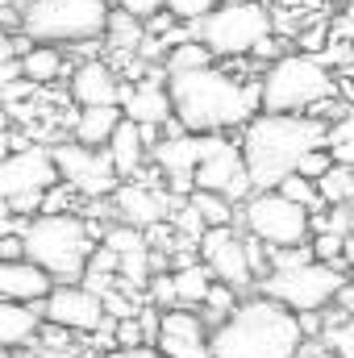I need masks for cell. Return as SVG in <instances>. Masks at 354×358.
<instances>
[{
    "instance_id": "f1b7e54d",
    "label": "cell",
    "mask_w": 354,
    "mask_h": 358,
    "mask_svg": "<svg viewBox=\"0 0 354 358\" xmlns=\"http://www.w3.org/2000/svg\"><path fill=\"white\" fill-rule=\"evenodd\" d=\"M317 192H321V204H351L354 200V167L334 163L325 176L317 179Z\"/></svg>"
},
{
    "instance_id": "b9f144b4",
    "label": "cell",
    "mask_w": 354,
    "mask_h": 358,
    "mask_svg": "<svg viewBox=\"0 0 354 358\" xmlns=\"http://www.w3.org/2000/svg\"><path fill=\"white\" fill-rule=\"evenodd\" d=\"M17 21H21V4L17 0H0V25L17 29Z\"/></svg>"
},
{
    "instance_id": "5b68a950",
    "label": "cell",
    "mask_w": 354,
    "mask_h": 358,
    "mask_svg": "<svg viewBox=\"0 0 354 358\" xmlns=\"http://www.w3.org/2000/svg\"><path fill=\"white\" fill-rule=\"evenodd\" d=\"M330 96H338V80L321 55L304 50L275 55L271 67L259 76V108L267 113H309Z\"/></svg>"
},
{
    "instance_id": "7a4b0ae2",
    "label": "cell",
    "mask_w": 354,
    "mask_h": 358,
    "mask_svg": "<svg viewBox=\"0 0 354 358\" xmlns=\"http://www.w3.org/2000/svg\"><path fill=\"white\" fill-rule=\"evenodd\" d=\"M325 134H330V121H321L313 113H267V108H259L242 125V138H238L250 183L275 187L283 176L296 171V163L313 146H325Z\"/></svg>"
},
{
    "instance_id": "d4e9b609",
    "label": "cell",
    "mask_w": 354,
    "mask_h": 358,
    "mask_svg": "<svg viewBox=\"0 0 354 358\" xmlns=\"http://www.w3.org/2000/svg\"><path fill=\"white\" fill-rule=\"evenodd\" d=\"M171 279H176V304H187V308H196L213 287V271L204 267V259L200 263H179L171 271Z\"/></svg>"
},
{
    "instance_id": "7dc6e473",
    "label": "cell",
    "mask_w": 354,
    "mask_h": 358,
    "mask_svg": "<svg viewBox=\"0 0 354 358\" xmlns=\"http://www.w3.org/2000/svg\"><path fill=\"white\" fill-rule=\"evenodd\" d=\"M346 4V17H342V29H351L354 34V0H342Z\"/></svg>"
},
{
    "instance_id": "ab89813d",
    "label": "cell",
    "mask_w": 354,
    "mask_h": 358,
    "mask_svg": "<svg viewBox=\"0 0 354 358\" xmlns=\"http://www.w3.org/2000/svg\"><path fill=\"white\" fill-rule=\"evenodd\" d=\"M325 146H330L334 163H346V167H354V138H338V142H325Z\"/></svg>"
},
{
    "instance_id": "836d02e7",
    "label": "cell",
    "mask_w": 354,
    "mask_h": 358,
    "mask_svg": "<svg viewBox=\"0 0 354 358\" xmlns=\"http://www.w3.org/2000/svg\"><path fill=\"white\" fill-rule=\"evenodd\" d=\"M330 167H334V155H330V146H313V150H309V155L296 163V171H300L304 179H321Z\"/></svg>"
},
{
    "instance_id": "1f68e13d",
    "label": "cell",
    "mask_w": 354,
    "mask_h": 358,
    "mask_svg": "<svg viewBox=\"0 0 354 358\" xmlns=\"http://www.w3.org/2000/svg\"><path fill=\"white\" fill-rule=\"evenodd\" d=\"M146 300H150L155 308H171V304H176V279H171V271H150V279H146Z\"/></svg>"
},
{
    "instance_id": "74e56055",
    "label": "cell",
    "mask_w": 354,
    "mask_h": 358,
    "mask_svg": "<svg viewBox=\"0 0 354 358\" xmlns=\"http://www.w3.org/2000/svg\"><path fill=\"white\" fill-rule=\"evenodd\" d=\"M0 259H25V238L17 234H0Z\"/></svg>"
},
{
    "instance_id": "e575fe53",
    "label": "cell",
    "mask_w": 354,
    "mask_h": 358,
    "mask_svg": "<svg viewBox=\"0 0 354 358\" xmlns=\"http://www.w3.org/2000/svg\"><path fill=\"white\" fill-rule=\"evenodd\" d=\"M325 42H330V29H325V25H309V29L296 34V46H300L304 55H321Z\"/></svg>"
},
{
    "instance_id": "3957f363",
    "label": "cell",
    "mask_w": 354,
    "mask_h": 358,
    "mask_svg": "<svg viewBox=\"0 0 354 358\" xmlns=\"http://www.w3.org/2000/svg\"><path fill=\"white\" fill-rule=\"evenodd\" d=\"M300 338V317L255 287L221 325L208 329V350L213 358H292Z\"/></svg>"
},
{
    "instance_id": "ee69618b",
    "label": "cell",
    "mask_w": 354,
    "mask_h": 358,
    "mask_svg": "<svg viewBox=\"0 0 354 358\" xmlns=\"http://www.w3.org/2000/svg\"><path fill=\"white\" fill-rule=\"evenodd\" d=\"M342 263H346V275L354 279V234H346V246H342Z\"/></svg>"
},
{
    "instance_id": "e0dca14e",
    "label": "cell",
    "mask_w": 354,
    "mask_h": 358,
    "mask_svg": "<svg viewBox=\"0 0 354 358\" xmlns=\"http://www.w3.org/2000/svg\"><path fill=\"white\" fill-rule=\"evenodd\" d=\"M71 100L84 108V104H121L125 84H121V71L108 63V59H84L71 67Z\"/></svg>"
},
{
    "instance_id": "4fadbf2b",
    "label": "cell",
    "mask_w": 354,
    "mask_h": 358,
    "mask_svg": "<svg viewBox=\"0 0 354 358\" xmlns=\"http://www.w3.org/2000/svg\"><path fill=\"white\" fill-rule=\"evenodd\" d=\"M59 183L55 155L46 146H21L0 159V200H17L29 192H46Z\"/></svg>"
},
{
    "instance_id": "7402d4cb",
    "label": "cell",
    "mask_w": 354,
    "mask_h": 358,
    "mask_svg": "<svg viewBox=\"0 0 354 358\" xmlns=\"http://www.w3.org/2000/svg\"><path fill=\"white\" fill-rule=\"evenodd\" d=\"M17 63H21V80H29L34 88H46V84L63 80V71H67V55H63V46L29 42V38H25L21 55H17Z\"/></svg>"
},
{
    "instance_id": "7c38bea8",
    "label": "cell",
    "mask_w": 354,
    "mask_h": 358,
    "mask_svg": "<svg viewBox=\"0 0 354 358\" xmlns=\"http://www.w3.org/2000/svg\"><path fill=\"white\" fill-rule=\"evenodd\" d=\"M196 255L204 259V267L213 271V279L238 287V292H250L255 287V267L246 259V242L234 225H208L196 242Z\"/></svg>"
},
{
    "instance_id": "8fae6325",
    "label": "cell",
    "mask_w": 354,
    "mask_h": 358,
    "mask_svg": "<svg viewBox=\"0 0 354 358\" xmlns=\"http://www.w3.org/2000/svg\"><path fill=\"white\" fill-rule=\"evenodd\" d=\"M50 155H55L59 179H63L71 192L88 196V200L113 196V187L121 183V176H117V167H113V159H108L104 146H84V142H71V146H67V142H63V146H55Z\"/></svg>"
},
{
    "instance_id": "ffe728a7",
    "label": "cell",
    "mask_w": 354,
    "mask_h": 358,
    "mask_svg": "<svg viewBox=\"0 0 354 358\" xmlns=\"http://www.w3.org/2000/svg\"><path fill=\"white\" fill-rule=\"evenodd\" d=\"M46 321L38 313V304H25V300H4L0 296V350H25L42 338Z\"/></svg>"
},
{
    "instance_id": "ac0fdd59",
    "label": "cell",
    "mask_w": 354,
    "mask_h": 358,
    "mask_svg": "<svg viewBox=\"0 0 354 358\" xmlns=\"http://www.w3.org/2000/svg\"><path fill=\"white\" fill-rule=\"evenodd\" d=\"M159 129H150V125H138V121H129V117H121L117 121V129H113V138H108V159H113V167H117V176L121 179H134L142 171V163L150 159V146L159 142L155 138Z\"/></svg>"
},
{
    "instance_id": "f546056e",
    "label": "cell",
    "mask_w": 354,
    "mask_h": 358,
    "mask_svg": "<svg viewBox=\"0 0 354 358\" xmlns=\"http://www.w3.org/2000/svg\"><path fill=\"white\" fill-rule=\"evenodd\" d=\"M275 192H283L288 200H296V204H304V208H317L321 204V192H317V179H304L300 171H292V176H283L275 183Z\"/></svg>"
},
{
    "instance_id": "f6af8a7d",
    "label": "cell",
    "mask_w": 354,
    "mask_h": 358,
    "mask_svg": "<svg viewBox=\"0 0 354 358\" xmlns=\"http://www.w3.org/2000/svg\"><path fill=\"white\" fill-rule=\"evenodd\" d=\"M25 358H71L63 346H42V350H34V355H25Z\"/></svg>"
},
{
    "instance_id": "9c48e42d",
    "label": "cell",
    "mask_w": 354,
    "mask_h": 358,
    "mask_svg": "<svg viewBox=\"0 0 354 358\" xmlns=\"http://www.w3.org/2000/svg\"><path fill=\"white\" fill-rule=\"evenodd\" d=\"M238 213H242V229L267 246H300L313 238V208L288 200L275 187H255L238 204Z\"/></svg>"
},
{
    "instance_id": "4dcf8cb0",
    "label": "cell",
    "mask_w": 354,
    "mask_h": 358,
    "mask_svg": "<svg viewBox=\"0 0 354 358\" xmlns=\"http://www.w3.org/2000/svg\"><path fill=\"white\" fill-rule=\"evenodd\" d=\"M309 246H313V259L346 267V263H342V246H346V234H334V229H317V234L309 238Z\"/></svg>"
},
{
    "instance_id": "8d00e7d4",
    "label": "cell",
    "mask_w": 354,
    "mask_h": 358,
    "mask_svg": "<svg viewBox=\"0 0 354 358\" xmlns=\"http://www.w3.org/2000/svg\"><path fill=\"white\" fill-rule=\"evenodd\" d=\"M121 8H129L134 17H142V21H150L155 13H163L167 8V0H117Z\"/></svg>"
},
{
    "instance_id": "d6a6232c",
    "label": "cell",
    "mask_w": 354,
    "mask_h": 358,
    "mask_svg": "<svg viewBox=\"0 0 354 358\" xmlns=\"http://www.w3.org/2000/svg\"><path fill=\"white\" fill-rule=\"evenodd\" d=\"M217 8V0H167V13L183 21V25H196L204 13H213Z\"/></svg>"
},
{
    "instance_id": "6da1fadb",
    "label": "cell",
    "mask_w": 354,
    "mask_h": 358,
    "mask_svg": "<svg viewBox=\"0 0 354 358\" xmlns=\"http://www.w3.org/2000/svg\"><path fill=\"white\" fill-rule=\"evenodd\" d=\"M167 92L176 121L192 134H229L259 113V80H234L217 59L196 71H171Z\"/></svg>"
},
{
    "instance_id": "ba28073f",
    "label": "cell",
    "mask_w": 354,
    "mask_h": 358,
    "mask_svg": "<svg viewBox=\"0 0 354 358\" xmlns=\"http://www.w3.org/2000/svg\"><path fill=\"white\" fill-rule=\"evenodd\" d=\"M346 267L338 263H321V259H309L300 267H283V271H267L255 279V287L267 292L271 300L288 304L292 313H309V308H325L338 300V292L346 287Z\"/></svg>"
},
{
    "instance_id": "83f0119b",
    "label": "cell",
    "mask_w": 354,
    "mask_h": 358,
    "mask_svg": "<svg viewBox=\"0 0 354 358\" xmlns=\"http://www.w3.org/2000/svg\"><path fill=\"white\" fill-rule=\"evenodd\" d=\"M204 63H213V50L192 34V38L176 42V46L163 55V76H171V71H196V67H204Z\"/></svg>"
},
{
    "instance_id": "d6986e66",
    "label": "cell",
    "mask_w": 354,
    "mask_h": 358,
    "mask_svg": "<svg viewBox=\"0 0 354 358\" xmlns=\"http://www.w3.org/2000/svg\"><path fill=\"white\" fill-rule=\"evenodd\" d=\"M121 113H125L129 121H138V125H150V129H163V125L176 117V113H171V92H167V84H163L159 76L142 80L138 88H125Z\"/></svg>"
},
{
    "instance_id": "c3c4849f",
    "label": "cell",
    "mask_w": 354,
    "mask_h": 358,
    "mask_svg": "<svg viewBox=\"0 0 354 358\" xmlns=\"http://www.w3.org/2000/svg\"><path fill=\"white\" fill-rule=\"evenodd\" d=\"M325 358H338V355H334V350H330V355H325Z\"/></svg>"
},
{
    "instance_id": "44dd1931",
    "label": "cell",
    "mask_w": 354,
    "mask_h": 358,
    "mask_svg": "<svg viewBox=\"0 0 354 358\" xmlns=\"http://www.w3.org/2000/svg\"><path fill=\"white\" fill-rule=\"evenodd\" d=\"M55 287V279L29 259H0V296L4 300H25L42 304V296Z\"/></svg>"
},
{
    "instance_id": "7bdbcfd3",
    "label": "cell",
    "mask_w": 354,
    "mask_h": 358,
    "mask_svg": "<svg viewBox=\"0 0 354 358\" xmlns=\"http://www.w3.org/2000/svg\"><path fill=\"white\" fill-rule=\"evenodd\" d=\"M108 358H167V355H159L155 346H129V350H108Z\"/></svg>"
},
{
    "instance_id": "8992f818",
    "label": "cell",
    "mask_w": 354,
    "mask_h": 358,
    "mask_svg": "<svg viewBox=\"0 0 354 358\" xmlns=\"http://www.w3.org/2000/svg\"><path fill=\"white\" fill-rule=\"evenodd\" d=\"M108 0H25L21 4V38L50 46H88L104 38Z\"/></svg>"
},
{
    "instance_id": "603a6c76",
    "label": "cell",
    "mask_w": 354,
    "mask_h": 358,
    "mask_svg": "<svg viewBox=\"0 0 354 358\" xmlns=\"http://www.w3.org/2000/svg\"><path fill=\"white\" fill-rule=\"evenodd\" d=\"M121 104H84L80 117L71 121V138L84 142V146H108L117 121H121Z\"/></svg>"
},
{
    "instance_id": "60d3db41",
    "label": "cell",
    "mask_w": 354,
    "mask_h": 358,
    "mask_svg": "<svg viewBox=\"0 0 354 358\" xmlns=\"http://www.w3.org/2000/svg\"><path fill=\"white\" fill-rule=\"evenodd\" d=\"M17 80H21V63H17V59H4V63H0V96L13 88Z\"/></svg>"
},
{
    "instance_id": "f35d334b",
    "label": "cell",
    "mask_w": 354,
    "mask_h": 358,
    "mask_svg": "<svg viewBox=\"0 0 354 358\" xmlns=\"http://www.w3.org/2000/svg\"><path fill=\"white\" fill-rule=\"evenodd\" d=\"M325 355H330L325 338H300V346H296V355L292 358H325Z\"/></svg>"
},
{
    "instance_id": "30bf717a",
    "label": "cell",
    "mask_w": 354,
    "mask_h": 358,
    "mask_svg": "<svg viewBox=\"0 0 354 358\" xmlns=\"http://www.w3.org/2000/svg\"><path fill=\"white\" fill-rule=\"evenodd\" d=\"M38 313H42V321L50 329H63V334H96V329H104L113 321L104 313L100 292H92L88 283H55L42 296Z\"/></svg>"
},
{
    "instance_id": "9a60e30c",
    "label": "cell",
    "mask_w": 354,
    "mask_h": 358,
    "mask_svg": "<svg viewBox=\"0 0 354 358\" xmlns=\"http://www.w3.org/2000/svg\"><path fill=\"white\" fill-rule=\"evenodd\" d=\"M155 350L167 358H213L208 350V325L200 321L196 308L171 304L159 317V334H155Z\"/></svg>"
},
{
    "instance_id": "cb8c5ba5",
    "label": "cell",
    "mask_w": 354,
    "mask_h": 358,
    "mask_svg": "<svg viewBox=\"0 0 354 358\" xmlns=\"http://www.w3.org/2000/svg\"><path fill=\"white\" fill-rule=\"evenodd\" d=\"M104 42L113 55H125V59H138L142 42H146V21L134 17L129 8H108V25H104Z\"/></svg>"
},
{
    "instance_id": "d590c367",
    "label": "cell",
    "mask_w": 354,
    "mask_h": 358,
    "mask_svg": "<svg viewBox=\"0 0 354 358\" xmlns=\"http://www.w3.org/2000/svg\"><path fill=\"white\" fill-rule=\"evenodd\" d=\"M21 46H25L21 29H8V25H0V63H4V59H17V55H21Z\"/></svg>"
},
{
    "instance_id": "2e32d148",
    "label": "cell",
    "mask_w": 354,
    "mask_h": 358,
    "mask_svg": "<svg viewBox=\"0 0 354 358\" xmlns=\"http://www.w3.org/2000/svg\"><path fill=\"white\" fill-rule=\"evenodd\" d=\"M108 200L117 208V221H129L138 229H150V225L171 217V196H163V192H155V187H146L138 179H121Z\"/></svg>"
},
{
    "instance_id": "277c9868",
    "label": "cell",
    "mask_w": 354,
    "mask_h": 358,
    "mask_svg": "<svg viewBox=\"0 0 354 358\" xmlns=\"http://www.w3.org/2000/svg\"><path fill=\"white\" fill-rule=\"evenodd\" d=\"M21 238H25V259L38 263L55 283H80L92 246H96L92 225L67 208H46L29 217Z\"/></svg>"
},
{
    "instance_id": "52a82bcc",
    "label": "cell",
    "mask_w": 354,
    "mask_h": 358,
    "mask_svg": "<svg viewBox=\"0 0 354 358\" xmlns=\"http://www.w3.org/2000/svg\"><path fill=\"white\" fill-rule=\"evenodd\" d=\"M192 34L213 50V59H246L275 34V13L263 0H217V8L204 13Z\"/></svg>"
},
{
    "instance_id": "bcb514c9",
    "label": "cell",
    "mask_w": 354,
    "mask_h": 358,
    "mask_svg": "<svg viewBox=\"0 0 354 358\" xmlns=\"http://www.w3.org/2000/svg\"><path fill=\"white\" fill-rule=\"evenodd\" d=\"M8 150H13V129H8V125L0 121V159H4Z\"/></svg>"
},
{
    "instance_id": "5bb4252c",
    "label": "cell",
    "mask_w": 354,
    "mask_h": 358,
    "mask_svg": "<svg viewBox=\"0 0 354 358\" xmlns=\"http://www.w3.org/2000/svg\"><path fill=\"white\" fill-rule=\"evenodd\" d=\"M192 187L221 192V196L234 200V204H242V200L255 192L250 171H246V163H242V150H238L234 142H225V138H221V142L196 163V171H192Z\"/></svg>"
},
{
    "instance_id": "4316f807",
    "label": "cell",
    "mask_w": 354,
    "mask_h": 358,
    "mask_svg": "<svg viewBox=\"0 0 354 358\" xmlns=\"http://www.w3.org/2000/svg\"><path fill=\"white\" fill-rule=\"evenodd\" d=\"M183 200H187V204L200 213V221H204V225H234V200H225L221 192H208V187H192Z\"/></svg>"
},
{
    "instance_id": "484cf974",
    "label": "cell",
    "mask_w": 354,
    "mask_h": 358,
    "mask_svg": "<svg viewBox=\"0 0 354 358\" xmlns=\"http://www.w3.org/2000/svg\"><path fill=\"white\" fill-rule=\"evenodd\" d=\"M238 300H242V292H238V287H229V283L213 279V287H208V296L196 304V313H200V321L213 329V325H221V321L238 308Z\"/></svg>"
}]
</instances>
